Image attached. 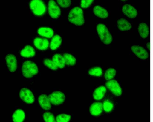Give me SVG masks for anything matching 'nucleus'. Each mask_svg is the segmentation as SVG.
<instances>
[{
    "mask_svg": "<svg viewBox=\"0 0 153 122\" xmlns=\"http://www.w3.org/2000/svg\"><path fill=\"white\" fill-rule=\"evenodd\" d=\"M68 19L70 22L76 26L83 25L84 18L82 10L77 7L73 8L69 13Z\"/></svg>",
    "mask_w": 153,
    "mask_h": 122,
    "instance_id": "1",
    "label": "nucleus"
},
{
    "mask_svg": "<svg viewBox=\"0 0 153 122\" xmlns=\"http://www.w3.org/2000/svg\"><path fill=\"white\" fill-rule=\"evenodd\" d=\"M21 69L23 75L27 78L32 77L38 72V69L36 64L30 61H26L24 62Z\"/></svg>",
    "mask_w": 153,
    "mask_h": 122,
    "instance_id": "2",
    "label": "nucleus"
},
{
    "mask_svg": "<svg viewBox=\"0 0 153 122\" xmlns=\"http://www.w3.org/2000/svg\"><path fill=\"white\" fill-rule=\"evenodd\" d=\"M96 30L101 40L104 44L109 45L111 43L112 36L105 25L98 24L96 26Z\"/></svg>",
    "mask_w": 153,
    "mask_h": 122,
    "instance_id": "3",
    "label": "nucleus"
},
{
    "mask_svg": "<svg viewBox=\"0 0 153 122\" xmlns=\"http://www.w3.org/2000/svg\"><path fill=\"white\" fill-rule=\"evenodd\" d=\"M30 9L36 16H41L45 14L46 7L44 3L40 0H33L29 4Z\"/></svg>",
    "mask_w": 153,
    "mask_h": 122,
    "instance_id": "4",
    "label": "nucleus"
},
{
    "mask_svg": "<svg viewBox=\"0 0 153 122\" xmlns=\"http://www.w3.org/2000/svg\"><path fill=\"white\" fill-rule=\"evenodd\" d=\"M131 50L133 53L138 58L146 60L149 57V53L143 47L138 45H134L131 47Z\"/></svg>",
    "mask_w": 153,
    "mask_h": 122,
    "instance_id": "5",
    "label": "nucleus"
},
{
    "mask_svg": "<svg viewBox=\"0 0 153 122\" xmlns=\"http://www.w3.org/2000/svg\"><path fill=\"white\" fill-rule=\"evenodd\" d=\"M51 103L53 105H58L62 104L65 99V94L59 91H54L48 96Z\"/></svg>",
    "mask_w": 153,
    "mask_h": 122,
    "instance_id": "6",
    "label": "nucleus"
},
{
    "mask_svg": "<svg viewBox=\"0 0 153 122\" xmlns=\"http://www.w3.org/2000/svg\"><path fill=\"white\" fill-rule=\"evenodd\" d=\"M48 9L50 16L53 19L58 18L60 15V8L54 0H50L48 3Z\"/></svg>",
    "mask_w": 153,
    "mask_h": 122,
    "instance_id": "7",
    "label": "nucleus"
},
{
    "mask_svg": "<svg viewBox=\"0 0 153 122\" xmlns=\"http://www.w3.org/2000/svg\"><path fill=\"white\" fill-rule=\"evenodd\" d=\"M19 95L20 98L27 104H31L34 101L35 98L33 94L27 88H22L20 91Z\"/></svg>",
    "mask_w": 153,
    "mask_h": 122,
    "instance_id": "8",
    "label": "nucleus"
},
{
    "mask_svg": "<svg viewBox=\"0 0 153 122\" xmlns=\"http://www.w3.org/2000/svg\"><path fill=\"white\" fill-rule=\"evenodd\" d=\"M107 88L114 95L119 96L122 93V88L118 83L114 80L108 81L105 84Z\"/></svg>",
    "mask_w": 153,
    "mask_h": 122,
    "instance_id": "9",
    "label": "nucleus"
},
{
    "mask_svg": "<svg viewBox=\"0 0 153 122\" xmlns=\"http://www.w3.org/2000/svg\"><path fill=\"white\" fill-rule=\"evenodd\" d=\"M123 14L128 18L134 19L137 16L138 11L133 6L129 4H126L123 5L122 8Z\"/></svg>",
    "mask_w": 153,
    "mask_h": 122,
    "instance_id": "10",
    "label": "nucleus"
},
{
    "mask_svg": "<svg viewBox=\"0 0 153 122\" xmlns=\"http://www.w3.org/2000/svg\"><path fill=\"white\" fill-rule=\"evenodd\" d=\"M7 66L11 72H15L17 68V60L16 56L12 54H8L5 57Z\"/></svg>",
    "mask_w": 153,
    "mask_h": 122,
    "instance_id": "11",
    "label": "nucleus"
},
{
    "mask_svg": "<svg viewBox=\"0 0 153 122\" xmlns=\"http://www.w3.org/2000/svg\"><path fill=\"white\" fill-rule=\"evenodd\" d=\"M33 43L34 46L41 50H46L49 45L48 40L45 38L37 37L34 39Z\"/></svg>",
    "mask_w": 153,
    "mask_h": 122,
    "instance_id": "12",
    "label": "nucleus"
},
{
    "mask_svg": "<svg viewBox=\"0 0 153 122\" xmlns=\"http://www.w3.org/2000/svg\"><path fill=\"white\" fill-rule=\"evenodd\" d=\"M39 103L41 107L43 109L48 110L51 108V104L50 99L46 95L42 94L38 98Z\"/></svg>",
    "mask_w": 153,
    "mask_h": 122,
    "instance_id": "13",
    "label": "nucleus"
},
{
    "mask_svg": "<svg viewBox=\"0 0 153 122\" xmlns=\"http://www.w3.org/2000/svg\"><path fill=\"white\" fill-rule=\"evenodd\" d=\"M138 33L140 37L143 39H146L149 34V28L146 23L144 22L140 23L137 27Z\"/></svg>",
    "mask_w": 153,
    "mask_h": 122,
    "instance_id": "14",
    "label": "nucleus"
},
{
    "mask_svg": "<svg viewBox=\"0 0 153 122\" xmlns=\"http://www.w3.org/2000/svg\"><path fill=\"white\" fill-rule=\"evenodd\" d=\"M103 109L102 104L99 102H94L91 105L89 111L92 115L97 116L102 113Z\"/></svg>",
    "mask_w": 153,
    "mask_h": 122,
    "instance_id": "15",
    "label": "nucleus"
},
{
    "mask_svg": "<svg viewBox=\"0 0 153 122\" xmlns=\"http://www.w3.org/2000/svg\"><path fill=\"white\" fill-rule=\"evenodd\" d=\"M93 12L96 16L101 18L105 19L108 16V13L107 11L99 5H96L94 7Z\"/></svg>",
    "mask_w": 153,
    "mask_h": 122,
    "instance_id": "16",
    "label": "nucleus"
},
{
    "mask_svg": "<svg viewBox=\"0 0 153 122\" xmlns=\"http://www.w3.org/2000/svg\"><path fill=\"white\" fill-rule=\"evenodd\" d=\"M117 27L122 31H127L130 30L132 28L131 24L127 20L124 18H120L117 21Z\"/></svg>",
    "mask_w": 153,
    "mask_h": 122,
    "instance_id": "17",
    "label": "nucleus"
},
{
    "mask_svg": "<svg viewBox=\"0 0 153 122\" xmlns=\"http://www.w3.org/2000/svg\"><path fill=\"white\" fill-rule=\"evenodd\" d=\"M37 33L40 36L48 38H52L54 35L53 30L48 27L40 28L37 30Z\"/></svg>",
    "mask_w": 153,
    "mask_h": 122,
    "instance_id": "18",
    "label": "nucleus"
},
{
    "mask_svg": "<svg viewBox=\"0 0 153 122\" xmlns=\"http://www.w3.org/2000/svg\"><path fill=\"white\" fill-rule=\"evenodd\" d=\"M35 51L34 48L30 45H27L20 52L21 56L25 58H30L34 56Z\"/></svg>",
    "mask_w": 153,
    "mask_h": 122,
    "instance_id": "19",
    "label": "nucleus"
},
{
    "mask_svg": "<svg viewBox=\"0 0 153 122\" xmlns=\"http://www.w3.org/2000/svg\"><path fill=\"white\" fill-rule=\"evenodd\" d=\"M62 42V38L60 36L56 34L53 36L51 41L49 47L52 50H55L58 48Z\"/></svg>",
    "mask_w": 153,
    "mask_h": 122,
    "instance_id": "20",
    "label": "nucleus"
},
{
    "mask_svg": "<svg viewBox=\"0 0 153 122\" xmlns=\"http://www.w3.org/2000/svg\"><path fill=\"white\" fill-rule=\"evenodd\" d=\"M106 91V88L103 86H100L97 88L94 91L93 94L94 99L97 100H99L104 97Z\"/></svg>",
    "mask_w": 153,
    "mask_h": 122,
    "instance_id": "21",
    "label": "nucleus"
},
{
    "mask_svg": "<svg viewBox=\"0 0 153 122\" xmlns=\"http://www.w3.org/2000/svg\"><path fill=\"white\" fill-rule=\"evenodd\" d=\"M52 60L58 68L62 69L65 66V63L63 56L59 54H56L53 57Z\"/></svg>",
    "mask_w": 153,
    "mask_h": 122,
    "instance_id": "22",
    "label": "nucleus"
},
{
    "mask_svg": "<svg viewBox=\"0 0 153 122\" xmlns=\"http://www.w3.org/2000/svg\"><path fill=\"white\" fill-rule=\"evenodd\" d=\"M25 118V113L21 109H18L16 110L12 115V119L14 122H22L24 120Z\"/></svg>",
    "mask_w": 153,
    "mask_h": 122,
    "instance_id": "23",
    "label": "nucleus"
},
{
    "mask_svg": "<svg viewBox=\"0 0 153 122\" xmlns=\"http://www.w3.org/2000/svg\"><path fill=\"white\" fill-rule=\"evenodd\" d=\"M65 64L69 66L74 65L76 63V60L72 55L68 53H65L63 55Z\"/></svg>",
    "mask_w": 153,
    "mask_h": 122,
    "instance_id": "24",
    "label": "nucleus"
},
{
    "mask_svg": "<svg viewBox=\"0 0 153 122\" xmlns=\"http://www.w3.org/2000/svg\"><path fill=\"white\" fill-rule=\"evenodd\" d=\"M88 72L91 75L96 77H100L102 75L103 71L101 67H95L90 69Z\"/></svg>",
    "mask_w": 153,
    "mask_h": 122,
    "instance_id": "25",
    "label": "nucleus"
},
{
    "mask_svg": "<svg viewBox=\"0 0 153 122\" xmlns=\"http://www.w3.org/2000/svg\"><path fill=\"white\" fill-rule=\"evenodd\" d=\"M116 70L113 68H111L107 69L104 74V77L107 80H112L115 76Z\"/></svg>",
    "mask_w": 153,
    "mask_h": 122,
    "instance_id": "26",
    "label": "nucleus"
},
{
    "mask_svg": "<svg viewBox=\"0 0 153 122\" xmlns=\"http://www.w3.org/2000/svg\"><path fill=\"white\" fill-rule=\"evenodd\" d=\"M71 119L70 115L65 114H62L56 116V121L58 122H68L70 121Z\"/></svg>",
    "mask_w": 153,
    "mask_h": 122,
    "instance_id": "27",
    "label": "nucleus"
},
{
    "mask_svg": "<svg viewBox=\"0 0 153 122\" xmlns=\"http://www.w3.org/2000/svg\"><path fill=\"white\" fill-rule=\"evenodd\" d=\"M43 63L46 66L52 70H56L58 68L53 61L49 59H45L43 61Z\"/></svg>",
    "mask_w": 153,
    "mask_h": 122,
    "instance_id": "28",
    "label": "nucleus"
},
{
    "mask_svg": "<svg viewBox=\"0 0 153 122\" xmlns=\"http://www.w3.org/2000/svg\"><path fill=\"white\" fill-rule=\"evenodd\" d=\"M43 117L44 121L46 122H55V119L53 114L49 112H45L43 115Z\"/></svg>",
    "mask_w": 153,
    "mask_h": 122,
    "instance_id": "29",
    "label": "nucleus"
},
{
    "mask_svg": "<svg viewBox=\"0 0 153 122\" xmlns=\"http://www.w3.org/2000/svg\"><path fill=\"white\" fill-rule=\"evenodd\" d=\"M103 108L104 111L107 113L111 112L113 109L114 106L113 103L110 101L106 100L102 104Z\"/></svg>",
    "mask_w": 153,
    "mask_h": 122,
    "instance_id": "30",
    "label": "nucleus"
},
{
    "mask_svg": "<svg viewBox=\"0 0 153 122\" xmlns=\"http://www.w3.org/2000/svg\"><path fill=\"white\" fill-rule=\"evenodd\" d=\"M58 4L62 8H67L70 6L71 1L70 0H57Z\"/></svg>",
    "mask_w": 153,
    "mask_h": 122,
    "instance_id": "31",
    "label": "nucleus"
},
{
    "mask_svg": "<svg viewBox=\"0 0 153 122\" xmlns=\"http://www.w3.org/2000/svg\"><path fill=\"white\" fill-rule=\"evenodd\" d=\"M94 0H81L80 5L81 7L83 8H86L89 7L93 2Z\"/></svg>",
    "mask_w": 153,
    "mask_h": 122,
    "instance_id": "32",
    "label": "nucleus"
},
{
    "mask_svg": "<svg viewBox=\"0 0 153 122\" xmlns=\"http://www.w3.org/2000/svg\"><path fill=\"white\" fill-rule=\"evenodd\" d=\"M151 45L150 42H148L146 44V46L149 49L151 47Z\"/></svg>",
    "mask_w": 153,
    "mask_h": 122,
    "instance_id": "33",
    "label": "nucleus"
}]
</instances>
